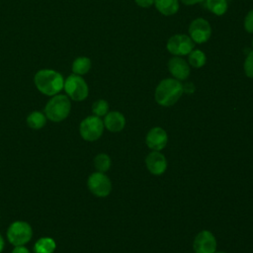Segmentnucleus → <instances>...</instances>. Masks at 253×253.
<instances>
[{"mask_svg": "<svg viewBox=\"0 0 253 253\" xmlns=\"http://www.w3.org/2000/svg\"><path fill=\"white\" fill-rule=\"evenodd\" d=\"M184 93L183 84L175 78L161 80L155 88L154 99L159 106L171 107L175 105Z\"/></svg>", "mask_w": 253, "mask_h": 253, "instance_id": "f257e3e1", "label": "nucleus"}, {"mask_svg": "<svg viewBox=\"0 0 253 253\" xmlns=\"http://www.w3.org/2000/svg\"><path fill=\"white\" fill-rule=\"evenodd\" d=\"M34 82L41 93L52 97L63 89L64 78L58 71L45 68L35 74Z\"/></svg>", "mask_w": 253, "mask_h": 253, "instance_id": "f03ea898", "label": "nucleus"}, {"mask_svg": "<svg viewBox=\"0 0 253 253\" xmlns=\"http://www.w3.org/2000/svg\"><path fill=\"white\" fill-rule=\"evenodd\" d=\"M71 102L67 95L56 94L46 103L43 113L47 120L53 123L64 121L70 114Z\"/></svg>", "mask_w": 253, "mask_h": 253, "instance_id": "7ed1b4c3", "label": "nucleus"}, {"mask_svg": "<svg viewBox=\"0 0 253 253\" xmlns=\"http://www.w3.org/2000/svg\"><path fill=\"white\" fill-rule=\"evenodd\" d=\"M63 89L68 98L76 102L84 101L89 94L88 84L82 76L76 74H71L64 79Z\"/></svg>", "mask_w": 253, "mask_h": 253, "instance_id": "20e7f679", "label": "nucleus"}, {"mask_svg": "<svg viewBox=\"0 0 253 253\" xmlns=\"http://www.w3.org/2000/svg\"><path fill=\"white\" fill-rule=\"evenodd\" d=\"M33 237V228L27 221L16 220L7 229L8 241L14 246L27 244Z\"/></svg>", "mask_w": 253, "mask_h": 253, "instance_id": "39448f33", "label": "nucleus"}, {"mask_svg": "<svg viewBox=\"0 0 253 253\" xmlns=\"http://www.w3.org/2000/svg\"><path fill=\"white\" fill-rule=\"evenodd\" d=\"M104 123L100 117L88 116L79 125V133L86 141H96L104 132Z\"/></svg>", "mask_w": 253, "mask_h": 253, "instance_id": "423d86ee", "label": "nucleus"}, {"mask_svg": "<svg viewBox=\"0 0 253 253\" xmlns=\"http://www.w3.org/2000/svg\"><path fill=\"white\" fill-rule=\"evenodd\" d=\"M89 191L98 198L108 197L112 192V182L110 178L102 172H94L87 179Z\"/></svg>", "mask_w": 253, "mask_h": 253, "instance_id": "0eeeda50", "label": "nucleus"}, {"mask_svg": "<svg viewBox=\"0 0 253 253\" xmlns=\"http://www.w3.org/2000/svg\"><path fill=\"white\" fill-rule=\"evenodd\" d=\"M195 47L192 39L184 34L174 35L169 38L166 43L167 50L174 56H182L189 54Z\"/></svg>", "mask_w": 253, "mask_h": 253, "instance_id": "6e6552de", "label": "nucleus"}, {"mask_svg": "<svg viewBox=\"0 0 253 253\" xmlns=\"http://www.w3.org/2000/svg\"><path fill=\"white\" fill-rule=\"evenodd\" d=\"M211 36V27L204 18L193 20L189 26V37L195 43L207 42Z\"/></svg>", "mask_w": 253, "mask_h": 253, "instance_id": "1a4fd4ad", "label": "nucleus"}, {"mask_svg": "<svg viewBox=\"0 0 253 253\" xmlns=\"http://www.w3.org/2000/svg\"><path fill=\"white\" fill-rule=\"evenodd\" d=\"M217 248V241L213 233L208 229L201 230L193 242L195 253H214Z\"/></svg>", "mask_w": 253, "mask_h": 253, "instance_id": "9d476101", "label": "nucleus"}, {"mask_svg": "<svg viewBox=\"0 0 253 253\" xmlns=\"http://www.w3.org/2000/svg\"><path fill=\"white\" fill-rule=\"evenodd\" d=\"M145 143L153 151H161L168 143L167 131L160 126L150 128L145 135Z\"/></svg>", "mask_w": 253, "mask_h": 253, "instance_id": "9b49d317", "label": "nucleus"}, {"mask_svg": "<svg viewBox=\"0 0 253 253\" xmlns=\"http://www.w3.org/2000/svg\"><path fill=\"white\" fill-rule=\"evenodd\" d=\"M145 166L154 176L162 175L167 169V159L160 151H151L145 157Z\"/></svg>", "mask_w": 253, "mask_h": 253, "instance_id": "f8f14e48", "label": "nucleus"}, {"mask_svg": "<svg viewBox=\"0 0 253 253\" xmlns=\"http://www.w3.org/2000/svg\"><path fill=\"white\" fill-rule=\"evenodd\" d=\"M168 70L173 78L184 81L190 76V65L189 63L180 56H173L168 60Z\"/></svg>", "mask_w": 253, "mask_h": 253, "instance_id": "ddd939ff", "label": "nucleus"}, {"mask_svg": "<svg viewBox=\"0 0 253 253\" xmlns=\"http://www.w3.org/2000/svg\"><path fill=\"white\" fill-rule=\"evenodd\" d=\"M104 126L111 132H120L126 126V118L119 111L108 112L104 118Z\"/></svg>", "mask_w": 253, "mask_h": 253, "instance_id": "4468645a", "label": "nucleus"}, {"mask_svg": "<svg viewBox=\"0 0 253 253\" xmlns=\"http://www.w3.org/2000/svg\"><path fill=\"white\" fill-rule=\"evenodd\" d=\"M154 5L163 16H172L179 10V0H154Z\"/></svg>", "mask_w": 253, "mask_h": 253, "instance_id": "2eb2a0df", "label": "nucleus"}, {"mask_svg": "<svg viewBox=\"0 0 253 253\" xmlns=\"http://www.w3.org/2000/svg\"><path fill=\"white\" fill-rule=\"evenodd\" d=\"M33 249L35 253H53L56 249V242L48 236L41 237L35 242Z\"/></svg>", "mask_w": 253, "mask_h": 253, "instance_id": "dca6fc26", "label": "nucleus"}, {"mask_svg": "<svg viewBox=\"0 0 253 253\" xmlns=\"http://www.w3.org/2000/svg\"><path fill=\"white\" fill-rule=\"evenodd\" d=\"M91 65H92V63H91V59L89 57L79 56L74 59L71 69H72L73 74L82 76L89 72V70L91 69Z\"/></svg>", "mask_w": 253, "mask_h": 253, "instance_id": "f3484780", "label": "nucleus"}, {"mask_svg": "<svg viewBox=\"0 0 253 253\" xmlns=\"http://www.w3.org/2000/svg\"><path fill=\"white\" fill-rule=\"evenodd\" d=\"M46 124V117L44 113L40 111H34L27 117V125L32 129H41Z\"/></svg>", "mask_w": 253, "mask_h": 253, "instance_id": "a211bd4d", "label": "nucleus"}, {"mask_svg": "<svg viewBox=\"0 0 253 253\" xmlns=\"http://www.w3.org/2000/svg\"><path fill=\"white\" fill-rule=\"evenodd\" d=\"M206 7L209 11L216 16H221L227 11L226 0H205Z\"/></svg>", "mask_w": 253, "mask_h": 253, "instance_id": "6ab92c4d", "label": "nucleus"}, {"mask_svg": "<svg viewBox=\"0 0 253 253\" xmlns=\"http://www.w3.org/2000/svg\"><path fill=\"white\" fill-rule=\"evenodd\" d=\"M207 62V56L204 51L201 49H193L188 56V63L189 65L195 68L203 67Z\"/></svg>", "mask_w": 253, "mask_h": 253, "instance_id": "aec40b11", "label": "nucleus"}, {"mask_svg": "<svg viewBox=\"0 0 253 253\" xmlns=\"http://www.w3.org/2000/svg\"><path fill=\"white\" fill-rule=\"evenodd\" d=\"M112 165L111 157L107 153H99L94 158V167L98 172L106 173Z\"/></svg>", "mask_w": 253, "mask_h": 253, "instance_id": "412c9836", "label": "nucleus"}, {"mask_svg": "<svg viewBox=\"0 0 253 253\" xmlns=\"http://www.w3.org/2000/svg\"><path fill=\"white\" fill-rule=\"evenodd\" d=\"M109 112V103L104 99L95 101L92 105V113L97 117H105Z\"/></svg>", "mask_w": 253, "mask_h": 253, "instance_id": "4be33fe9", "label": "nucleus"}, {"mask_svg": "<svg viewBox=\"0 0 253 253\" xmlns=\"http://www.w3.org/2000/svg\"><path fill=\"white\" fill-rule=\"evenodd\" d=\"M243 68H244V72H245L246 76L249 78H253V51H251L247 54V56L244 60Z\"/></svg>", "mask_w": 253, "mask_h": 253, "instance_id": "5701e85b", "label": "nucleus"}, {"mask_svg": "<svg viewBox=\"0 0 253 253\" xmlns=\"http://www.w3.org/2000/svg\"><path fill=\"white\" fill-rule=\"evenodd\" d=\"M244 29L247 33L253 34V9L250 10L244 18Z\"/></svg>", "mask_w": 253, "mask_h": 253, "instance_id": "b1692460", "label": "nucleus"}, {"mask_svg": "<svg viewBox=\"0 0 253 253\" xmlns=\"http://www.w3.org/2000/svg\"><path fill=\"white\" fill-rule=\"evenodd\" d=\"M134 2L141 8H149L154 4V0H134Z\"/></svg>", "mask_w": 253, "mask_h": 253, "instance_id": "393cba45", "label": "nucleus"}, {"mask_svg": "<svg viewBox=\"0 0 253 253\" xmlns=\"http://www.w3.org/2000/svg\"><path fill=\"white\" fill-rule=\"evenodd\" d=\"M12 253H31V252L24 245H20V246H15L14 249L12 250Z\"/></svg>", "mask_w": 253, "mask_h": 253, "instance_id": "a878e982", "label": "nucleus"}, {"mask_svg": "<svg viewBox=\"0 0 253 253\" xmlns=\"http://www.w3.org/2000/svg\"><path fill=\"white\" fill-rule=\"evenodd\" d=\"M183 89H184V91L187 92V93H192V92H194V90H195V86H194L192 83H186L185 86L183 85Z\"/></svg>", "mask_w": 253, "mask_h": 253, "instance_id": "bb28decb", "label": "nucleus"}, {"mask_svg": "<svg viewBox=\"0 0 253 253\" xmlns=\"http://www.w3.org/2000/svg\"><path fill=\"white\" fill-rule=\"evenodd\" d=\"M205 0H181V2L185 5H195V4H198V3H201V2H204Z\"/></svg>", "mask_w": 253, "mask_h": 253, "instance_id": "cd10ccee", "label": "nucleus"}, {"mask_svg": "<svg viewBox=\"0 0 253 253\" xmlns=\"http://www.w3.org/2000/svg\"><path fill=\"white\" fill-rule=\"evenodd\" d=\"M4 246H5V241H4L3 237H2V235L0 234V253L3 251Z\"/></svg>", "mask_w": 253, "mask_h": 253, "instance_id": "c85d7f7f", "label": "nucleus"}, {"mask_svg": "<svg viewBox=\"0 0 253 253\" xmlns=\"http://www.w3.org/2000/svg\"><path fill=\"white\" fill-rule=\"evenodd\" d=\"M214 253H226V252H224V251H215Z\"/></svg>", "mask_w": 253, "mask_h": 253, "instance_id": "c756f323", "label": "nucleus"}, {"mask_svg": "<svg viewBox=\"0 0 253 253\" xmlns=\"http://www.w3.org/2000/svg\"><path fill=\"white\" fill-rule=\"evenodd\" d=\"M252 46H253V40H252Z\"/></svg>", "mask_w": 253, "mask_h": 253, "instance_id": "7c9ffc66", "label": "nucleus"}]
</instances>
